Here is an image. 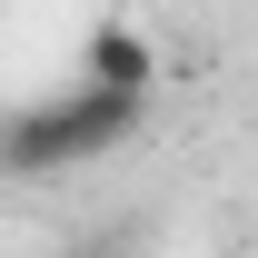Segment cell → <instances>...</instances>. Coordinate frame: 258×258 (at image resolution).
Masks as SVG:
<instances>
[{
	"label": "cell",
	"instance_id": "obj_1",
	"mask_svg": "<svg viewBox=\"0 0 258 258\" xmlns=\"http://www.w3.org/2000/svg\"><path fill=\"white\" fill-rule=\"evenodd\" d=\"M139 109L149 99H119V90H99V80H80L60 99H30L20 119H0V169L10 179H60V169L119 149L129 129H139Z\"/></svg>",
	"mask_w": 258,
	"mask_h": 258
},
{
	"label": "cell",
	"instance_id": "obj_2",
	"mask_svg": "<svg viewBox=\"0 0 258 258\" xmlns=\"http://www.w3.org/2000/svg\"><path fill=\"white\" fill-rule=\"evenodd\" d=\"M80 80H99V90H119V99H149L159 90V50L129 30V20H99L90 50H80Z\"/></svg>",
	"mask_w": 258,
	"mask_h": 258
}]
</instances>
